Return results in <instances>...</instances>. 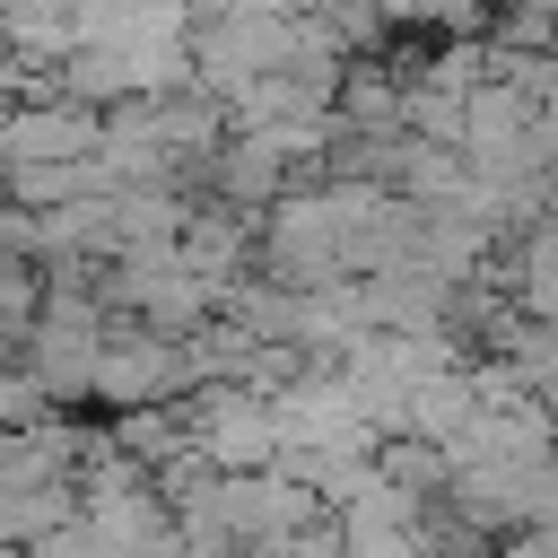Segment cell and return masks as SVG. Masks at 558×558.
<instances>
[{
  "mask_svg": "<svg viewBox=\"0 0 558 558\" xmlns=\"http://www.w3.org/2000/svg\"><path fill=\"white\" fill-rule=\"evenodd\" d=\"M87 148H96V113H78V105L0 122V157H9V166H70V157H87Z\"/></svg>",
  "mask_w": 558,
  "mask_h": 558,
  "instance_id": "cell-1",
  "label": "cell"
},
{
  "mask_svg": "<svg viewBox=\"0 0 558 558\" xmlns=\"http://www.w3.org/2000/svg\"><path fill=\"white\" fill-rule=\"evenodd\" d=\"M532 279H523V305L532 314H558V227H541L532 235V262H523Z\"/></svg>",
  "mask_w": 558,
  "mask_h": 558,
  "instance_id": "cell-2",
  "label": "cell"
}]
</instances>
